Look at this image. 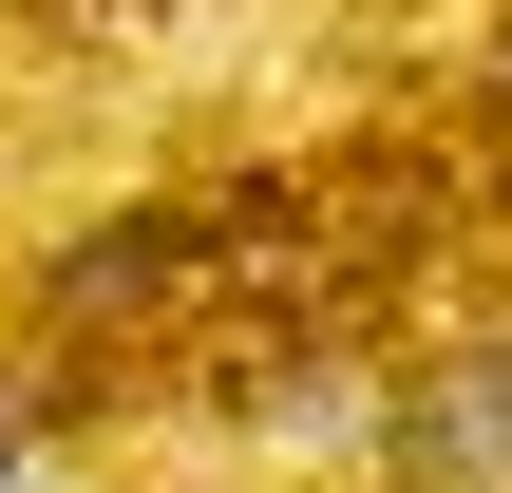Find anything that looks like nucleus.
<instances>
[{
    "instance_id": "nucleus-1",
    "label": "nucleus",
    "mask_w": 512,
    "mask_h": 493,
    "mask_svg": "<svg viewBox=\"0 0 512 493\" xmlns=\"http://www.w3.org/2000/svg\"><path fill=\"white\" fill-rule=\"evenodd\" d=\"M247 285H323V209L304 190H171L57 247V323H171V304H247Z\"/></svg>"
},
{
    "instance_id": "nucleus-2",
    "label": "nucleus",
    "mask_w": 512,
    "mask_h": 493,
    "mask_svg": "<svg viewBox=\"0 0 512 493\" xmlns=\"http://www.w3.org/2000/svg\"><path fill=\"white\" fill-rule=\"evenodd\" d=\"M399 475L418 493H512V342H456L399 380Z\"/></svg>"
}]
</instances>
